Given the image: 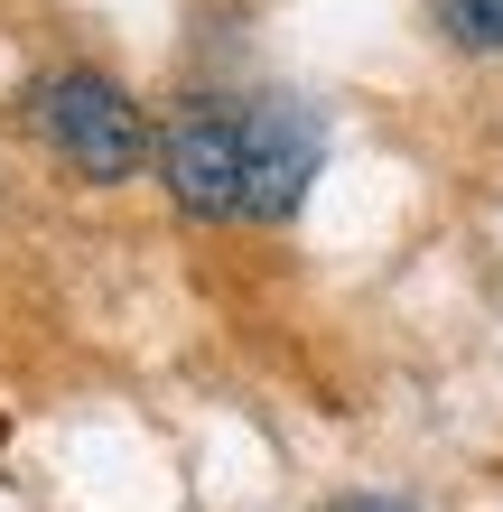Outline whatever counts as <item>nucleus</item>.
I'll list each match as a JSON object with an SVG mask.
<instances>
[{
	"label": "nucleus",
	"mask_w": 503,
	"mask_h": 512,
	"mask_svg": "<svg viewBox=\"0 0 503 512\" xmlns=\"http://www.w3.org/2000/svg\"><path fill=\"white\" fill-rule=\"evenodd\" d=\"M243 140H252L243 215H261V224L299 215L308 177H317V159H327V131H317V112H308V103H252V112H243Z\"/></svg>",
	"instance_id": "3"
},
{
	"label": "nucleus",
	"mask_w": 503,
	"mask_h": 512,
	"mask_svg": "<svg viewBox=\"0 0 503 512\" xmlns=\"http://www.w3.org/2000/svg\"><path fill=\"white\" fill-rule=\"evenodd\" d=\"M159 177H168V196L187 205V215L205 224H224V215H243V187H252V140H243V112H224V103H187L177 122L159 131Z\"/></svg>",
	"instance_id": "2"
},
{
	"label": "nucleus",
	"mask_w": 503,
	"mask_h": 512,
	"mask_svg": "<svg viewBox=\"0 0 503 512\" xmlns=\"http://www.w3.org/2000/svg\"><path fill=\"white\" fill-rule=\"evenodd\" d=\"M327 512H410V503H327Z\"/></svg>",
	"instance_id": "5"
},
{
	"label": "nucleus",
	"mask_w": 503,
	"mask_h": 512,
	"mask_svg": "<svg viewBox=\"0 0 503 512\" xmlns=\"http://www.w3.org/2000/svg\"><path fill=\"white\" fill-rule=\"evenodd\" d=\"M28 122L47 131V149H56L75 177H94V187H122V177H140V159L159 149L150 122H140V103H131L112 75H94V66H56V75H38Z\"/></svg>",
	"instance_id": "1"
},
{
	"label": "nucleus",
	"mask_w": 503,
	"mask_h": 512,
	"mask_svg": "<svg viewBox=\"0 0 503 512\" xmlns=\"http://www.w3.org/2000/svg\"><path fill=\"white\" fill-rule=\"evenodd\" d=\"M438 28L466 56H503V0H438Z\"/></svg>",
	"instance_id": "4"
}]
</instances>
